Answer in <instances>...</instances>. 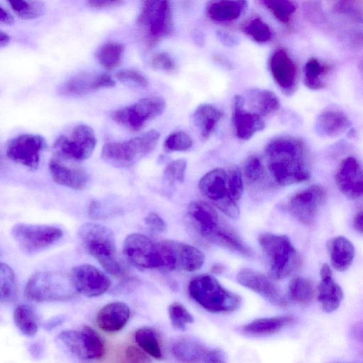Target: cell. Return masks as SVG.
<instances>
[{"instance_id": "cell-1", "label": "cell", "mask_w": 363, "mask_h": 363, "mask_svg": "<svg viewBox=\"0 0 363 363\" xmlns=\"http://www.w3.org/2000/svg\"><path fill=\"white\" fill-rule=\"evenodd\" d=\"M268 171L275 183L288 186L306 182L311 177V160L305 142L284 135L268 142L264 150Z\"/></svg>"}, {"instance_id": "cell-2", "label": "cell", "mask_w": 363, "mask_h": 363, "mask_svg": "<svg viewBox=\"0 0 363 363\" xmlns=\"http://www.w3.org/2000/svg\"><path fill=\"white\" fill-rule=\"evenodd\" d=\"M78 235L84 248L108 273L114 276L121 274L115 237L110 228L96 223H86L79 227Z\"/></svg>"}, {"instance_id": "cell-3", "label": "cell", "mask_w": 363, "mask_h": 363, "mask_svg": "<svg viewBox=\"0 0 363 363\" xmlns=\"http://www.w3.org/2000/svg\"><path fill=\"white\" fill-rule=\"evenodd\" d=\"M189 296L206 310L213 313L236 311L241 298L225 289L212 276L199 275L194 277L188 286Z\"/></svg>"}, {"instance_id": "cell-4", "label": "cell", "mask_w": 363, "mask_h": 363, "mask_svg": "<svg viewBox=\"0 0 363 363\" xmlns=\"http://www.w3.org/2000/svg\"><path fill=\"white\" fill-rule=\"evenodd\" d=\"M160 137L157 130H150L125 141L107 143L101 150V157L116 167L133 166L155 149Z\"/></svg>"}, {"instance_id": "cell-5", "label": "cell", "mask_w": 363, "mask_h": 363, "mask_svg": "<svg viewBox=\"0 0 363 363\" xmlns=\"http://www.w3.org/2000/svg\"><path fill=\"white\" fill-rule=\"evenodd\" d=\"M259 242L266 255L273 279H284L299 267L300 257L286 235L263 233L259 237Z\"/></svg>"}, {"instance_id": "cell-6", "label": "cell", "mask_w": 363, "mask_h": 363, "mask_svg": "<svg viewBox=\"0 0 363 363\" xmlns=\"http://www.w3.org/2000/svg\"><path fill=\"white\" fill-rule=\"evenodd\" d=\"M76 292L70 275L51 271L33 274L25 288L26 297L36 302L67 301L73 298Z\"/></svg>"}, {"instance_id": "cell-7", "label": "cell", "mask_w": 363, "mask_h": 363, "mask_svg": "<svg viewBox=\"0 0 363 363\" xmlns=\"http://www.w3.org/2000/svg\"><path fill=\"white\" fill-rule=\"evenodd\" d=\"M137 23L148 46L168 35L172 29L169 0H145Z\"/></svg>"}, {"instance_id": "cell-8", "label": "cell", "mask_w": 363, "mask_h": 363, "mask_svg": "<svg viewBox=\"0 0 363 363\" xmlns=\"http://www.w3.org/2000/svg\"><path fill=\"white\" fill-rule=\"evenodd\" d=\"M96 145L94 130L88 125L79 124L68 134L60 135L55 141L52 150L58 158L80 162L91 155Z\"/></svg>"}, {"instance_id": "cell-9", "label": "cell", "mask_w": 363, "mask_h": 363, "mask_svg": "<svg viewBox=\"0 0 363 363\" xmlns=\"http://www.w3.org/2000/svg\"><path fill=\"white\" fill-rule=\"evenodd\" d=\"M11 234L23 253L35 255L57 242L63 236V231L54 225L17 223Z\"/></svg>"}, {"instance_id": "cell-10", "label": "cell", "mask_w": 363, "mask_h": 363, "mask_svg": "<svg viewBox=\"0 0 363 363\" xmlns=\"http://www.w3.org/2000/svg\"><path fill=\"white\" fill-rule=\"evenodd\" d=\"M201 193L226 216L236 220L240 216L238 202L230 195L228 173L216 168L206 173L199 180Z\"/></svg>"}, {"instance_id": "cell-11", "label": "cell", "mask_w": 363, "mask_h": 363, "mask_svg": "<svg viewBox=\"0 0 363 363\" xmlns=\"http://www.w3.org/2000/svg\"><path fill=\"white\" fill-rule=\"evenodd\" d=\"M164 98L151 96L135 104L113 111L111 117L118 124L132 131L141 130L146 123L160 116L165 110Z\"/></svg>"}, {"instance_id": "cell-12", "label": "cell", "mask_w": 363, "mask_h": 363, "mask_svg": "<svg viewBox=\"0 0 363 363\" xmlns=\"http://www.w3.org/2000/svg\"><path fill=\"white\" fill-rule=\"evenodd\" d=\"M57 340L66 351L81 361L100 359L105 353L101 337L87 325L80 330L62 331Z\"/></svg>"}, {"instance_id": "cell-13", "label": "cell", "mask_w": 363, "mask_h": 363, "mask_svg": "<svg viewBox=\"0 0 363 363\" xmlns=\"http://www.w3.org/2000/svg\"><path fill=\"white\" fill-rule=\"evenodd\" d=\"M326 200L325 189L320 184H312L296 192L289 199L287 209L298 221L311 225Z\"/></svg>"}, {"instance_id": "cell-14", "label": "cell", "mask_w": 363, "mask_h": 363, "mask_svg": "<svg viewBox=\"0 0 363 363\" xmlns=\"http://www.w3.org/2000/svg\"><path fill=\"white\" fill-rule=\"evenodd\" d=\"M47 144L45 138L36 134H21L7 143L6 156L30 170L38 168L40 155Z\"/></svg>"}, {"instance_id": "cell-15", "label": "cell", "mask_w": 363, "mask_h": 363, "mask_svg": "<svg viewBox=\"0 0 363 363\" xmlns=\"http://www.w3.org/2000/svg\"><path fill=\"white\" fill-rule=\"evenodd\" d=\"M123 254L128 261L137 268H160L157 244L144 235H128L123 242Z\"/></svg>"}, {"instance_id": "cell-16", "label": "cell", "mask_w": 363, "mask_h": 363, "mask_svg": "<svg viewBox=\"0 0 363 363\" xmlns=\"http://www.w3.org/2000/svg\"><path fill=\"white\" fill-rule=\"evenodd\" d=\"M335 182L340 193L350 200H363V166L357 158L343 159L335 174Z\"/></svg>"}, {"instance_id": "cell-17", "label": "cell", "mask_w": 363, "mask_h": 363, "mask_svg": "<svg viewBox=\"0 0 363 363\" xmlns=\"http://www.w3.org/2000/svg\"><path fill=\"white\" fill-rule=\"evenodd\" d=\"M172 354L178 359L194 363H224L226 354L219 348L207 347L201 342L190 337L177 340L172 347Z\"/></svg>"}, {"instance_id": "cell-18", "label": "cell", "mask_w": 363, "mask_h": 363, "mask_svg": "<svg viewBox=\"0 0 363 363\" xmlns=\"http://www.w3.org/2000/svg\"><path fill=\"white\" fill-rule=\"evenodd\" d=\"M269 70L277 86L286 95H292L297 88L298 69L296 63L284 49L274 50L269 57Z\"/></svg>"}, {"instance_id": "cell-19", "label": "cell", "mask_w": 363, "mask_h": 363, "mask_svg": "<svg viewBox=\"0 0 363 363\" xmlns=\"http://www.w3.org/2000/svg\"><path fill=\"white\" fill-rule=\"evenodd\" d=\"M70 277L77 291L90 298L104 294L111 285L110 279L104 272L87 264L74 267Z\"/></svg>"}, {"instance_id": "cell-20", "label": "cell", "mask_w": 363, "mask_h": 363, "mask_svg": "<svg viewBox=\"0 0 363 363\" xmlns=\"http://www.w3.org/2000/svg\"><path fill=\"white\" fill-rule=\"evenodd\" d=\"M236 279L241 285L259 294L273 305L284 307L288 304L279 288L257 270L244 268L238 273Z\"/></svg>"}, {"instance_id": "cell-21", "label": "cell", "mask_w": 363, "mask_h": 363, "mask_svg": "<svg viewBox=\"0 0 363 363\" xmlns=\"http://www.w3.org/2000/svg\"><path fill=\"white\" fill-rule=\"evenodd\" d=\"M115 84V81L106 73L83 72L66 81L58 93L65 96H80Z\"/></svg>"}, {"instance_id": "cell-22", "label": "cell", "mask_w": 363, "mask_h": 363, "mask_svg": "<svg viewBox=\"0 0 363 363\" xmlns=\"http://www.w3.org/2000/svg\"><path fill=\"white\" fill-rule=\"evenodd\" d=\"M167 270L194 272L205 262L203 253L198 248L175 240H167Z\"/></svg>"}, {"instance_id": "cell-23", "label": "cell", "mask_w": 363, "mask_h": 363, "mask_svg": "<svg viewBox=\"0 0 363 363\" xmlns=\"http://www.w3.org/2000/svg\"><path fill=\"white\" fill-rule=\"evenodd\" d=\"M245 98L235 95L232 101V122L236 137L241 140H248L257 133L264 129L262 116L245 108Z\"/></svg>"}, {"instance_id": "cell-24", "label": "cell", "mask_w": 363, "mask_h": 363, "mask_svg": "<svg viewBox=\"0 0 363 363\" xmlns=\"http://www.w3.org/2000/svg\"><path fill=\"white\" fill-rule=\"evenodd\" d=\"M187 218L197 233L208 241L223 223L215 209L201 201H194L189 204Z\"/></svg>"}, {"instance_id": "cell-25", "label": "cell", "mask_w": 363, "mask_h": 363, "mask_svg": "<svg viewBox=\"0 0 363 363\" xmlns=\"http://www.w3.org/2000/svg\"><path fill=\"white\" fill-rule=\"evenodd\" d=\"M352 123L342 111L328 109L320 113L315 121V130L323 138H335L351 128Z\"/></svg>"}, {"instance_id": "cell-26", "label": "cell", "mask_w": 363, "mask_h": 363, "mask_svg": "<svg viewBox=\"0 0 363 363\" xmlns=\"http://www.w3.org/2000/svg\"><path fill=\"white\" fill-rule=\"evenodd\" d=\"M130 308L123 302H113L104 306L98 313L96 321L104 332L113 333L123 329L130 318Z\"/></svg>"}, {"instance_id": "cell-27", "label": "cell", "mask_w": 363, "mask_h": 363, "mask_svg": "<svg viewBox=\"0 0 363 363\" xmlns=\"http://www.w3.org/2000/svg\"><path fill=\"white\" fill-rule=\"evenodd\" d=\"M247 7V0H211L206 13L214 22L230 23L240 18Z\"/></svg>"}, {"instance_id": "cell-28", "label": "cell", "mask_w": 363, "mask_h": 363, "mask_svg": "<svg viewBox=\"0 0 363 363\" xmlns=\"http://www.w3.org/2000/svg\"><path fill=\"white\" fill-rule=\"evenodd\" d=\"M48 168L52 180L60 185L82 190L89 183V176L84 169L69 167L54 160H50Z\"/></svg>"}, {"instance_id": "cell-29", "label": "cell", "mask_w": 363, "mask_h": 363, "mask_svg": "<svg viewBox=\"0 0 363 363\" xmlns=\"http://www.w3.org/2000/svg\"><path fill=\"white\" fill-rule=\"evenodd\" d=\"M244 98L250 111L260 116L272 113L281 106L278 96L268 89H250L247 90Z\"/></svg>"}, {"instance_id": "cell-30", "label": "cell", "mask_w": 363, "mask_h": 363, "mask_svg": "<svg viewBox=\"0 0 363 363\" xmlns=\"http://www.w3.org/2000/svg\"><path fill=\"white\" fill-rule=\"evenodd\" d=\"M327 249L332 266L339 272L347 270L352 264L355 250L353 244L342 235L331 238Z\"/></svg>"}, {"instance_id": "cell-31", "label": "cell", "mask_w": 363, "mask_h": 363, "mask_svg": "<svg viewBox=\"0 0 363 363\" xmlns=\"http://www.w3.org/2000/svg\"><path fill=\"white\" fill-rule=\"evenodd\" d=\"M320 278L317 288V298L323 311L331 313L340 306L344 294L340 286L333 279V275Z\"/></svg>"}, {"instance_id": "cell-32", "label": "cell", "mask_w": 363, "mask_h": 363, "mask_svg": "<svg viewBox=\"0 0 363 363\" xmlns=\"http://www.w3.org/2000/svg\"><path fill=\"white\" fill-rule=\"evenodd\" d=\"M223 117V112L212 104L199 105L193 114V121L201 138L207 140L218 121Z\"/></svg>"}, {"instance_id": "cell-33", "label": "cell", "mask_w": 363, "mask_h": 363, "mask_svg": "<svg viewBox=\"0 0 363 363\" xmlns=\"http://www.w3.org/2000/svg\"><path fill=\"white\" fill-rule=\"evenodd\" d=\"M294 321V317L286 315L259 318L244 325L242 330L252 336L270 335L279 332Z\"/></svg>"}, {"instance_id": "cell-34", "label": "cell", "mask_w": 363, "mask_h": 363, "mask_svg": "<svg viewBox=\"0 0 363 363\" xmlns=\"http://www.w3.org/2000/svg\"><path fill=\"white\" fill-rule=\"evenodd\" d=\"M329 67L315 57L309 59L303 69V84L311 90H320L325 87L323 77L328 72Z\"/></svg>"}, {"instance_id": "cell-35", "label": "cell", "mask_w": 363, "mask_h": 363, "mask_svg": "<svg viewBox=\"0 0 363 363\" xmlns=\"http://www.w3.org/2000/svg\"><path fill=\"white\" fill-rule=\"evenodd\" d=\"M289 298L293 302L300 305H307L313 298L315 288L309 279L303 277H294L289 282Z\"/></svg>"}, {"instance_id": "cell-36", "label": "cell", "mask_w": 363, "mask_h": 363, "mask_svg": "<svg viewBox=\"0 0 363 363\" xmlns=\"http://www.w3.org/2000/svg\"><path fill=\"white\" fill-rule=\"evenodd\" d=\"M13 320L21 333L27 337L34 336L38 330L35 313L28 305L20 304L15 308Z\"/></svg>"}, {"instance_id": "cell-37", "label": "cell", "mask_w": 363, "mask_h": 363, "mask_svg": "<svg viewBox=\"0 0 363 363\" xmlns=\"http://www.w3.org/2000/svg\"><path fill=\"white\" fill-rule=\"evenodd\" d=\"M124 46L117 42H109L99 48L96 53V57L99 64L107 70H112L120 64Z\"/></svg>"}, {"instance_id": "cell-38", "label": "cell", "mask_w": 363, "mask_h": 363, "mask_svg": "<svg viewBox=\"0 0 363 363\" xmlns=\"http://www.w3.org/2000/svg\"><path fill=\"white\" fill-rule=\"evenodd\" d=\"M134 338L138 346L150 356L155 359L162 357L158 336L152 328L143 327L138 329Z\"/></svg>"}, {"instance_id": "cell-39", "label": "cell", "mask_w": 363, "mask_h": 363, "mask_svg": "<svg viewBox=\"0 0 363 363\" xmlns=\"http://www.w3.org/2000/svg\"><path fill=\"white\" fill-rule=\"evenodd\" d=\"M16 281L14 272L6 263L0 265V300L1 303L13 301L16 296Z\"/></svg>"}, {"instance_id": "cell-40", "label": "cell", "mask_w": 363, "mask_h": 363, "mask_svg": "<svg viewBox=\"0 0 363 363\" xmlns=\"http://www.w3.org/2000/svg\"><path fill=\"white\" fill-rule=\"evenodd\" d=\"M13 11L21 18L30 20L44 14L43 4L38 0H6Z\"/></svg>"}, {"instance_id": "cell-41", "label": "cell", "mask_w": 363, "mask_h": 363, "mask_svg": "<svg viewBox=\"0 0 363 363\" xmlns=\"http://www.w3.org/2000/svg\"><path fill=\"white\" fill-rule=\"evenodd\" d=\"M243 33L257 43H265L272 38L270 27L262 18L255 17L242 27Z\"/></svg>"}, {"instance_id": "cell-42", "label": "cell", "mask_w": 363, "mask_h": 363, "mask_svg": "<svg viewBox=\"0 0 363 363\" xmlns=\"http://www.w3.org/2000/svg\"><path fill=\"white\" fill-rule=\"evenodd\" d=\"M262 4L279 22L286 23L296 11L295 5L289 0H259Z\"/></svg>"}, {"instance_id": "cell-43", "label": "cell", "mask_w": 363, "mask_h": 363, "mask_svg": "<svg viewBox=\"0 0 363 363\" xmlns=\"http://www.w3.org/2000/svg\"><path fill=\"white\" fill-rule=\"evenodd\" d=\"M264 167L261 158L257 155H250L243 164V176L250 185L257 184L264 178Z\"/></svg>"}, {"instance_id": "cell-44", "label": "cell", "mask_w": 363, "mask_h": 363, "mask_svg": "<svg viewBox=\"0 0 363 363\" xmlns=\"http://www.w3.org/2000/svg\"><path fill=\"white\" fill-rule=\"evenodd\" d=\"M187 162L184 159L176 160L167 165L162 179L165 187H174L175 183H182L184 181Z\"/></svg>"}, {"instance_id": "cell-45", "label": "cell", "mask_w": 363, "mask_h": 363, "mask_svg": "<svg viewBox=\"0 0 363 363\" xmlns=\"http://www.w3.org/2000/svg\"><path fill=\"white\" fill-rule=\"evenodd\" d=\"M168 313L172 325L177 330H184L186 325L194 322L191 314L178 302H174L169 306Z\"/></svg>"}, {"instance_id": "cell-46", "label": "cell", "mask_w": 363, "mask_h": 363, "mask_svg": "<svg viewBox=\"0 0 363 363\" xmlns=\"http://www.w3.org/2000/svg\"><path fill=\"white\" fill-rule=\"evenodd\" d=\"M191 137L184 131H177L169 134L164 142L166 152H185L192 146Z\"/></svg>"}, {"instance_id": "cell-47", "label": "cell", "mask_w": 363, "mask_h": 363, "mask_svg": "<svg viewBox=\"0 0 363 363\" xmlns=\"http://www.w3.org/2000/svg\"><path fill=\"white\" fill-rule=\"evenodd\" d=\"M227 173L230 195L238 202L244 191L242 172L238 166L233 165L229 167Z\"/></svg>"}, {"instance_id": "cell-48", "label": "cell", "mask_w": 363, "mask_h": 363, "mask_svg": "<svg viewBox=\"0 0 363 363\" xmlns=\"http://www.w3.org/2000/svg\"><path fill=\"white\" fill-rule=\"evenodd\" d=\"M115 77L120 82L133 86L146 88L148 86L147 78L135 69H121L116 73Z\"/></svg>"}, {"instance_id": "cell-49", "label": "cell", "mask_w": 363, "mask_h": 363, "mask_svg": "<svg viewBox=\"0 0 363 363\" xmlns=\"http://www.w3.org/2000/svg\"><path fill=\"white\" fill-rule=\"evenodd\" d=\"M151 65L155 69L166 73H173L177 69L174 58L165 52L155 53L151 59Z\"/></svg>"}, {"instance_id": "cell-50", "label": "cell", "mask_w": 363, "mask_h": 363, "mask_svg": "<svg viewBox=\"0 0 363 363\" xmlns=\"http://www.w3.org/2000/svg\"><path fill=\"white\" fill-rule=\"evenodd\" d=\"M147 353L137 347L129 346L125 350L126 359L130 362H150Z\"/></svg>"}, {"instance_id": "cell-51", "label": "cell", "mask_w": 363, "mask_h": 363, "mask_svg": "<svg viewBox=\"0 0 363 363\" xmlns=\"http://www.w3.org/2000/svg\"><path fill=\"white\" fill-rule=\"evenodd\" d=\"M145 224L152 230L163 232L166 228L164 220L157 213H150L145 218Z\"/></svg>"}, {"instance_id": "cell-52", "label": "cell", "mask_w": 363, "mask_h": 363, "mask_svg": "<svg viewBox=\"0 0 363 363\" xmlns=\"http://www.w3.org/2000/svg\"><path fill=\"white\" fill-rule=\"evenodd\" d=\"M123 0H87L88 4L94 9H105L121 4Z\"/></svg>"}, {"instance_id": "cell-53", "label": "cell", "mask_w": 363, "mask_h": 363, "mask_svg": "<svg viewBox=\"0 0 363 363\" xmlns=\"http://www.w3.org/2000/svg\"><path fill=\"white\" fill-rule=\"evenodd\" d=\"M217 36L219 40L225 46H234L237 45L238 42V39L236 36L225 31L218 30L217 32Z\"/></svg>"}, {"instance_id": "cell-54", "label": "cell", "mask_w": 363, "mask_h": 363, "mask_svg": "<svg viewBox=\"0 0 363 363\" xmlns=\"http://www.w3.org/2000/svg\"><path fill=\"white\" fill-rule=\"evenodd\" d=\"M353 227L359 233L363 234V210L357 212L353 218Z\"/></svg>"}, {"instance_id": "cell-55", "label": "cell", "mask_w": 363, "mask_h": 363, "mask_svg": "<svg viewBox=\"0 0 363 363\" xmlns=\"http://www.w3.org/2000/svg\"><path fill=\"white\" fill-rule=\"evenodd\" d=\"M65 320L63 315H57L55 318L50 319L45 324V328L48 330H52L59 325L62 324Z\"/></svg>"}, {"instance_id": "cell-56", "label": "cell", "mask_w": 363, "mask_h": 363, "mask_svg": "<svg viewBox=\"0 0 363 363\" xmlns=\"http://www.w3.org/2000/svg\"><path fill=\"white\" fill-rule=\"evenodd\" d=\"M89 215L92 218H97L100 214V203L95 200L90 202L89 206Z\"/></svg>"}, {"instance_id": "cell-57", "label": "cell", "mask_w": 363, "mask_h": 363, "mask_svg": "<svg viewBox=\"0 0 363 363\" xmlns=\"http://www.w3.org/2000/svg\"><path fill=\"white\" fill-rule=\"evenodd\" d=\"M352 334L357 340L363 342V323L355 324L352 328Z\"/></svg>"}, {"instance_id": "cell-58", "label": "cell", "mask_w": 363, "mask_h": 363, "mask_svg": "<svg viewBox=\"0 0 363 363\" xmlns=\"http://www.w3.org/2000/svg\"><path fill=\"white\" fill-rule=\"evenodd\" d=\"M0 21L6 25H11L14 22L13 16L3 7L0 9Z\"/></svg>"}, {"instance_id": "cell-59", "label": "cell", "mask_w": 363, "mask_h": 363, "mask_svg": "<svg viewBox=\"0 0 363 363\" xmlns=\"http://www.w3.org/2000/svg\"><path fill=\"white\" fill-rule=\"evenodd\" d=\"M30 352L35 357H38L43 352V347L39 343H34L30 345Z\"/></svg>"}, {"instance_id": "cell-60", "label": "cell", "mask_w": 363, "mask_h": 363, "mask_svg": "<svg viewBox=\"0 0 363 363\" xmlns=\"http://www.w3.org/2000/svg\"><path fill=\"white\" fill-rule=\"evenodd\" d=\"M320 277L333 275L331 268L328 264L325 263L322 265V267L320 269Z\"/></svg>"}, {"instance_id": "cell-61", "label": "cell", "mask_w": 363, "mask_h": 363, "mask_svg": "<svg viewBox=\"0 0 363 363\" xmlns=\"http://www.w3.org/2000/svg\"><path fill=\"white\" fill-rule=\"evenodd\" d=\"M215 61L218 65H220L225 68L230 69L232 67L230 62L228 60L225 59L223 57H220L218 55L215 57Z\"/></svg>"}, {"instance_id": "cell-62", "label": "cell", "mask_w": 363, "mask_h": 363, "mask_svg": "<svg viewBox=\"0 0 363 363\" xmlns=\"http://www.w3.org/2000/svg\"><path fill=\"white\" fill-rule=\"evenodd\" d=\"M9 42H10L9 35L3 31H1L0 32V46H1V48L6 46Z\"/></svg>"}, {"instance_id": "cell-63", "label": "cell", "mask_w": 363, "mask_h": 363, "mask_svg": "<svg viewBox=\"0 0 363 363\" xmlns=\"http://www.w3.org/2000/svg\"><path fill=\"white\" fill-rule=\"evenodd\" d=\"M225 267L224 266L220 264H216L211 267V272L213 273H221L224 271Z\"/></svg>"}]
</instances>
